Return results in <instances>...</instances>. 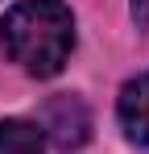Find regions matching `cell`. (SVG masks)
Listing matches in <instances>:
<instances>
[{
  "label": "cell",
  "mask_w": 149,
  "mask_h": 154,
  "mask_svg": "<svg viewBox=\"0 0 149 154\" xmlns=\"http://www.w3.org/2000/svg\"><path fill=\"white\" fill-rule=\"evenodd\" d=\"M0 42L21 71L50 79L74 50V17L62 0H17L0 21Z\"/></svg>",
  "instance_id": "cell-1"
},
{
  "label": "cell",
  "mask_w": 149,
  "mask_h": 154,
  "mask_svg": "<svg viewBox=\"0 0 149 154\" xmlns=\"http://www.w3.org/2000/svg\"><path fill=\"white\" fill-rule=\"evenodd\" d=\"M42 125L54 137L58 150H79L91 133V117H87V104L79 96H54V100L42 108Z\"/></svg>",
  "instance_id": "cell-2"
},
{
  "label": "cell",
  "mask_w": 149,
  "mask_h": 154,
  "mask_svg": "<svg viewBox=\"0 0 149 154\" xmlns=\"http://www.w3.org/2000/svg\"><path fill=\"white\" fill-rule=\"evenodd\" d=\"M116 112H120V125L128 133V142H137V146L149 150V71L137 75V79H128L120 88Z\"/></svg>",
  "instance_id": "cell-3"
},
{
  "label": "cell",
  "mask_w": 149,
  "mask_h": 154,
  "mask_svg": "<svg viewBox=\"0 0 149 154\" xmlns=\"http://www.w3.org/2000/svg\"><path fill=\"white\" fill-rule=\"evenodd\" d=\"M42 142L46 133L29 121H17V117L0 121V154H42Z\"/></svg>",
  "instance_id": "cell-4"
},
{
  "label": "cell",
  "mask_w": 149,
  "mask_h": 154,
  "mask_svg": "<svg viewBox=\"0 0 149 154\" xmlns=\"http://www.w3.org/2000/svg\"><path fill=\"white\" fill-rule=\"evenodd\" d=\"M133 17H137V25L149 33V0H133Z\"/></svg>",
  "instance_id": "cell-5"
}]
</instances>
